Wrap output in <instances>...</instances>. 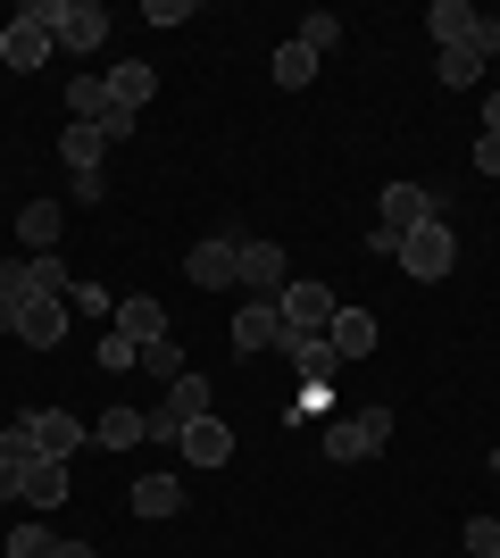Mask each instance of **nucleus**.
<instances>
[{"mask_svg":"<svg viewBox=\"0 0 500 558\" xmlns=\"http://www.w3.org/2000/svg\"><path fill=\"white\" fill-rule=\"evenodd\" d=\"M484 68H492V59H476V50H467V43L434 59V75H442V93H476V84H484Z\"/></svg>","mask_w":500,"mask_h":558,"instance_id":"obj_22","label":"nucleus"},{"mask_svg":"<svg viewBox=\"0 0 500 558\" xmlns=\"http://www.w3.org/2000/svg\"><path fill=\"white\" fill-rule=\"evenodd\" d=\"M143 367L159 375V384H175V375H192V367H184V342H175V333H159V342L143 350Z\"/></svg>","mask_w":500,"mask_h":558,"instance_id":"obj_28","label":"nucleus"},{"mask_svg":"<svg viewBox=\"0 0 500 558\" xmlns=\"http://www.w3.org/2000/svg\"><path fill=\"white\" fill-rule=\"evenodd\" d=\"M392 442V417H383V409H358V417H342V425H326V459L333 466H358V459H376V450Z\"/></svg>","mask_w":500,"mask_h":558,"instance_id":"obj_4","label":"nucleus"},{"mask_svg":"<svg viewBox=\"0 0 500 558\" xmlns=\"http://www.w3.org/2000/svg\"><path fill=\"white\" fill-rule=\"evenodd\" d=\"M326 342H333V359L351 367V359H367V350L383 342V326L367 317V308H333V326H326Z\"/></svg>","mask_w":500,"mask_h":558,"instance_id":"obj_12","label":"nucleus"},{"mask_svg":"<svg viewBox=\"0 0 500 558\" xmlns=\"http://www.w3.org/2000/svg\"><path fill=\"white\" fill-rule=\"evenodd\" d=\"M467 558H500V517H467Z\"/></svg>","mask_w":500,"mask_h":558,"instance_id":"obj_30","label":"nucleus"},{"mask_svg":"<svg viewBox=\"0 0 500 558\" xmlns=\"http://www.w3.org/2000/svg\"><path fill=\"white\" fill-rule=\"evenodd\" d=\"M184 276L200 283V292H225V283H242V242H225V233H209V242H192Z\"/></svg>","mask_w":500,"mask_h":558,"instance_id":"obj_7","label":"nucleus"},{"mask_svg":"<svg viewBox=\"0 0 500 558\" xmlns=\"http://www.w3.org/2000/svg\"><path fill=\"white\" fill-rule=\"evenodd\" d=\"M467 159H476L484 175H500V134H476V150H467Z\"/></svg>","mask_w":500,"mask_h":558,"instance_id":"obj_33","label":"nucleus"},{"mask_svg":"<svg viewBox=\"0 0 500 558\" xmlns=\"http://www.w3.org/2000/svg\"><path fill=\"white\" fill-rule=\"evenodd\" d=\"M17 233H25V251L42 258V251H59V233H68V217H59V201H34V209L17 217Z\"/></svg>","mask_w":500,"mask_h":558,"instance_id":"obj_20","label":"nucleus"},{"mask_svg":"<svg viewBox=\"0 0 500 558\" xmlns=\"http://www.w3.org/2000/svg\"><path fill=\"white\" fill-rule=\"evenodd\" d=\"M267 75H276L284 93H309V84H317V59H309V50H301V43H284V50H276V59H267Z\"/></svg>","mask_w":500,"mask_h":558,"instance_id":"obj_24","label":"nucleus"},{"mask_svg":"<svg viewBox=\"0 0 500 558\" xmlns=\"http://www.w3.org/2000/svg\"><path fill=\"white\" fill-rule=\"evenodd\" d=\"M100 367H109V375H118V367H143V350H134L118 326H109V333H100Z\"/></svg>","mask_w":500,"mask_h":558,"instance_id":"obj_31","label":"nucleus"},{"mask_svg":"<svg viewBox=\"0 0 500 558\" xmlns=\"http://www.w3.org/2000/svg\"><path fill=\"white\" fill-rule=\"evenodd\" d=\"M276 308H284V333H326L342 301H333L326 283H284V292H276Z\"/></svg>","mask_w":500,"mask_h":558,"instance_id":"obj_8","label":"nucleus"},{"mask_svg":"<svg viewBox=\"0 0 500 558\" xmlns=\"http://www.w3.org/2000/svg\"><path fill=\"white\" fill-rule=\"evenodd\" d=\"M284 283H292L284 242H242V292H251V301H276Z\"/></svg>","mask_w":500,"mask_h":558,"instance_id":"obj_9","label":"nucleus"},{"mask_svg":"<svg viewBox=\"0 0 500 558\" xmlns=\"http://www.w3.org/2000/svg\"><path fill=\"white\" fill-rule=\"evenodd\" d=\"M401 276H417V283H442L459 267V233H451V217H434V226H417V233H401Z\"/></svg>","mask_w":500,"mask_h":558,"instance_id":"obj_3","label":"nucleus"},{"mask_svg":"<svg viewBox=\"0 0 500 558\" xmlns=\"http://www.w3.org/2000/svg\"><path fill=\"white\" fill-rule=\"evenodd\" d=\"M159 93V68H150V59H125L118 75H109V100H118L125 117H143V100Z\"/></svg>","mask_w":500,"mask_h":558,"instance_id":"obj_17","label":"nucleus"},{"mask_svg":"<svg viewBox=\"0 0 500 558\" xmlns=\"http://www.w3.org/2000/svg\"><path fill=\"white\" fill-rule=\"evenodd\" d=\"M234 350H242V359H267V350H284V308H276V301H242V317H234Z\"/></svg>","mask_w":500,"mask_h":558,"instance_id":"obj_10","label":"nucleus"},{"mask_svg":"<svg viewBox=\"0 0 500 558\" xmlns=\"http://www.w3.org/2000/svg\"><path fill=\"white\" fill-rule=\"evenodd\" d=\"M184 509V484H175V475H143V484H134V517H175Z\"/></svg>","mask_w":500,"mask_h":558,"instance_id":"obj_23","label":"nucleus"},{"mask_svg":"<svg viewBox=\"0 0 500 558\" xmlns=\"http://www.w3.org/2000/svg\"><path fill=\"white\" fill-rule=\"evenodd\" d=\"M68 317H100V326H109V317H118V292H109V283H68Z\"/></svg>","mask_w":500,"mask_h":558,"instance_id":"obj_26","label":"nucleus"},{"mask_svg":"<svg viewBox=\"0 0 500 558\" xmlns=\"http://www.w3.org/2000/svg\"><path fill=\"white\" fill-rule=\"evenodd\" d=\"M292 43L309 50V59H326V50L342 43V17H333V9H309V17H301V34H292Z\"/></svg>","mask_w":500,"mask_h":558,"instance_id":"obj_25","label":"nucleus"},{"mask_svg":"<svg viewBox=\"0 0 500 558\" xmlns=\"http://www.w3.org/2000/svg\"><path fill=\"white\" fill-rule=\"evenodd\" d=\"M17 342H34V350H59L68 342V301H25V326H17Z\"/></svg>","mask_w":500,"mask_h":558,"instance_id":"obj_15","label":"nucleus"},{"mask_svg":"<svg viewBox=\"0 0 500 558\" xmlns=\"http://www.w3.org/2000/svg\"><path fill=\"white\" fill-rule=\"evenodd\" d=\"M50 558H100V550H93V542H59Z\"/></svg>","mask_w":500,"mask_h":558,"instance_id":"obj_34","label":"nucleus"},{"mask_svg":"<svg viewBox=\"0 0 500 558\" xmlns=\"http://www.w3.org/2000/svg\"><path fill=\"white\" fill-rule=\"evenodd\" d=\"M426 25H434V43H442V50H459V43H476L484 9H476V0H434V9H426Z\"/></svg>","mask_w":500,"mask_h":558,"instance_id":"obj_14","label":"nucleus"},{"mask_svg":"<svg viewBox=\"0 0 500 558\" xmlns=\"http://www.w3.org/2000/svg\"><path fill=\"white\" fill-rule=\"evenodd\" d=\"M50 550H59V542H50V525H42V517H25L17 534L0 542V558H50Z\"/></svg>","mask_w":500,"mask_h":558,"instance_id":"obj_27","label":"nucleus"},{"mask_svg":"<svg viewBox=\"0 0 500 558\" xmlns=\"http://www.w3.org/2000/svg\"><path fill=\"white\" fill-rule=\"evenodd\" d=\"M175 450H184L192 466H225V459H234V434H225L217 417H200V425H184V442H175Z\"/></svg>","mask_w":500,"mask_h":558,"instance_id":"obj_18","label":"nucleus"},{"mask_svg":"<svg viewBox=\"0 0 500 558\" xmlns=\"http://www.w3.org/2000/svg\"><path fill=\"white\" fill-rule=\"evenodd\" d=\"M0 68H9V75L50 68V9H42V0H25L17 17L0 25Z\"/></svg>","mask_w":500,"mask_h":558,"instance_id":"obj_2","label":"nucleus"},{"mask_svg":"<svg viewBox=\"0 0 500 558\" xmlns=\"http://www.w3.org/2000/svg\"><path fill=\"white\" fill-rule=\"evenodd\" d=\"M109 150H118V142L100 134V125H68V134H59V159H68L75 175H100V159H109Z\"/></svg>","mask_w":500,"mask_h":558,"instance_id":"obj_16","label":"nucleus"},{"mask_svg":"<svg viewBox=\"0 0 500 558\" xmlns=\"http://www.w3.org/2000/svg\"><path fill=\"white\" fill-rule=\"evenodd\" d=\"M50 43L59 50H100L109 43V9H100V0H50Z\"/></svg>","mask_w":500,"mask_h":558,"instance_id":"obj_5","label":"nucleus"},{"mask_svg":"<svg viewBox=\"0 0 500 558\" xmlns=\"http://www.w3.org/2000/svg\"><path fill=\"white\" fill-rule=\"evenodd\" d=\"M109 109H118V100H109V75H75L68 84V125H100Z\"/></svg>","mask_w":500,"mask_h":558,"instance_id":"obj_19","label":"nucleus"},{"mask_svg":"<svg viewBox=\"0 0 500 558\" xmlns=\"http://www.w3.org/2000/svg\"><path fill=\"white\" fill-rule=\"evenodd\" d=\"M484 134H500V93H484Z\"/></svg>","mask_w":500,"mask_h":558,"instance_id":"obj_35","label":"nucleus"},{"mask_svg":"<svg viewBox=\"0 0 500 558\" xmlns=\"http://www.w3.org/2000/svg\"><path fill=\"white\" fill-rule=\"evenodd\" d=\"M143 434H150L143 409H109V417H93V442H100V450H134Z\"/></svg>","mask_w":500,"mask_h":558,"instance_id":"obj_21","label":"nucleus"},{"mask_svg":"<svg viewBox=\"0 0 500 558\" xmlns=\"http://www.w3.org/2000/svg\"><path fill=\"white\" fill-rule=\"evenodd\" d=\"M143 17H150V25H184L192 9H184V0H143Z\"/></svg>","mask_w":500,"mask_h":558,"instance_id":"obj_32","label":"nucleus"},{"mask_svg":"<svg viewBox=\"0 0 500 558\" xmlns=\"http://www.w3.org/2000/svg\"><path fill=\"white\" fill-rule=\"evenodd\" d=\"M34 459H42V450H34V434H25V425L9 417V425H0V466H17V475H25Z\"/></svg>","mask_w":500,"mask_h":558,"instance_id":"obj_29","label":"nucleus"},{"mask_svg":"<svg viewBox=\"0 0 500 558\" xmlns=\"http://www.w3.org/2000/svg\"><path fill=\"white\" fill-rule=\"evenodd\" d=\"M109 326H118V333H125V342H134V350H150V342H159V333H167V308L150 301V292H125Z\"/></svg>","mask_w":500,"mask_h":558,"instance_id":"obj_13","label":"nucleus"},{"mask_svg":"<svg viewBox=\"0 0 500 558\" xmlns=\"http://www.w3.org/2000/svg\"><path fill=\"white\" fill-rule=\"evenodd\" d=\"M0 500H17V466H0Z\"/></svg>","mask_w":500,"mask_h":558,"instance_id":"obj_36","label":"nucleus"},{"mask_svg":"<svg viewBox=\"0 0 500 558\" xmlns=\"http://www.w3.org/2000/svg\"><path fill=\"white\" fill-rule=\"evenodd\" d=\"M68 492H75V475H68V459H34V466H25V475H17V500H25V509H59V500H68Z\"/></svg>","mask_w":500,"mask_h":558,"instance_id":"obj_11","label":"nucleus"},{"mask_svg":"<svg viewBox=\"0 0 500 558\" xmlns=\"http://www.w3.org/2000/svg\"><path fill=\"white\" fill-rule=\"evenodd\" d=\"M17 425L34 434V450H42V459H75V450L93 442V425L68 417V409H17Z\"/></svg>","mask_w":500,"mask_h":558,"instance_id":"obj_6","label":"nucleus"},{"mask_svg":"<svg viewBox=\"0 0 500 558\" xmlns=\"http://www.w3.org/2000/svg\"><path fill=\"white\" fill-rule=\"evenodd\" d=\"M434 192L426 184H383V209H376V233H367V251L376 258H392L401 251V233H417V226H434Z\"/></svg>","mask_w":500,"mask_h":558,"instance_id":"obj_1","label":"nucleus"}]
</instances>
